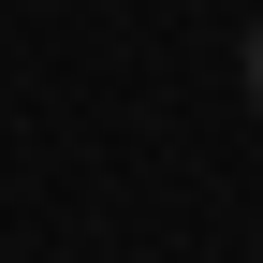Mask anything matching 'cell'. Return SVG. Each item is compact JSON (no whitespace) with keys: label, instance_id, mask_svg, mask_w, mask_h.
Returning a JSON list of instances; mask_svg holds the SVG:
<instances>
[{"label":"cell","instance_id":"cell-1","mask_svg":"<svg viewBox=\"0 0 263 263\" xmlns=\"http://www.w3.org/2000/svg\"><path fill=\"white\" fill-rule=\"evenodd\" d=\"M234 73H249V103H263V15H249V44H234Z\"/></svg>","mask_w":263,"mask_h":263}]
</instances>
